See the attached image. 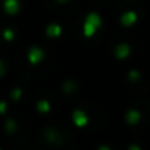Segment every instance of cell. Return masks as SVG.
<instances>
[{"mask_svg": "<svg viewBox=\"0 0 150 150\" xmlns=\"http://www.w3.org/2000/svg\"><path fill=\"white\" fill-rule=\"evenodd\" d=\"M71 121H73V124H74L76 127L83 128V127L88 125L89 117H88V114H86L83 109H74V111L71 112Z\"/></svg>", "mask_w": 150, "mask_h": 150, "instance_id": "obj_3", "label": "cell"}, {"mask_svg": "<svg viewBox=\"0 0 150 150\" xmlns=\"http://www.w3.org/2000/svg\"><path fill=\"white\" fill-rule=\"evenodd\" d=\"M61 1H63V0H61Z\"/></svg>", "mask_w": 150, "mask_h": 150, "instance_id": "obj_18", "label": "cell"}, {"mask_svg": "<svg viewBox=\"0 0 150 150\" xmlns=\"http://www.w3.org/2000/svg\"><path fill=\"white\" fill-rule=\"evenodd\" d=\"M4 12L9 15H15L19 12V1L18 0H4Z\"/></svg>", "mask_w": 150, "mask_h": 150, "instance_id": "obj_5", "label": "cell"}, {"mask_svg": "<svg viewBox=\"0 0 150 150\" xmlns=\"http://www.w3.org/2000/svg\"><path fill=\"white\" fill-rule=\"evenodd\" d=\"M3 38H4L6 41H13V38H15V32H13V29H10V28L3 29Z\"/></svg>", "mask_w": 150, "mask_h": 150, "instance_id": "obj_10", "label": "cell"}, {"mask_svg": "<svg viewBox=\"0 0 150 150\" xmlns=\"http://www.w3.org/2000/svg\"><path fill=\"white\" fill-rule=\"evenodd\" d=\"M98 150H111V147H108V146H100V147H98Z\"/></svg>", "mask_w": 150, "mask_h": 150, "instance_id": "obj_16", "label": "cell"}, {"mask_svg": "<svg viewBox=\"0 0 150 150\" xmlns=\"http://www.w3.org/2000/svg\"><path fill=\"white\" fill-rule=\"evenodd\" d=\"M15 128H16V122H15L13 120H9V121L6 122V130H7L9 133H13Z\"/></svg>", "mask_w": 150, "mask_h": 150, "instance_id": "obj_12", "label": "cell"}, {"mask_svg": "<svg viewBox=\"0 0 150 150\" xmlns=\"http://www.w3.org/2000/svg\"><path fill=\"white\" fill-rule=\"evenodd\" d=\"M128 150H140V149H139L137 146H130V149Z\"/></svg>", "mask_w": 150, "mask_h": 150, "instance_id": "obj_17", "label": "cell"}, {"mask_svg": "<svg viewBox=\"0 0 150 150\" xmlns=\"http://www.w3.org/2000/svg\"><path fill=\"white\" fill-rule=\"evenodd\" d=\"M100 26H102V19H100V16L98 13L92 12V13H89V15L86 16V19H85V22H83V25H82V34H83L85 38H92V37L99 31Z\"/></svg>", "mask_w": 150, "mask_h": 150, "instance_id": "obj_1", "label": "cell"}, {"mask_svg": "<svg viewBox=\"0 0 150 150\" xmlns=\"http://www.w3.org/2000/svg\"><path fill=\"white\" fill-rule=\"evenodd\" d=\"M26 58H28V61H29L32 66H37V64H40V63L45 58V51L42 50L41 47L34 45V47H31V48L28 50Z\"/></svg>", "mask_w": 150, "mask_h": 150, "instance_id": "obj_2", "label": "cell"}, {"mask_svg": "<svg viewBox=\"0 0 150 150\" xmlns=\"http://www.w3.org/2000/svg\"><path fill=\"white\" fill-rule=\"evenodd\" d=\"M12 98H13V100H19L21 99V95H22V89L21 88H15L13 91H12Z\"/></svg>", "mask_w": 150, "mask_h": 150, "instance_id": "obj_11", "label": "cell"}, {"mask_svg": "<svg viewBox=\"0 0 150 150\" xmlns=\"http://www.w3.org/2000/svg\"><path fill=\"white\" fill-rule=\"evenodd\" d=\"M51 109V103L50 100L47 99H40L37 102V111L40 112V114H48Z\"/></svg>", "mask_w": 150, "mask_h": 150, "instance_id": "obj_8", "label": "cell"}, {"mask_svg": "<svg viewBox=\"0 0 150 150\" xmlns=\"http://www.w3.org/2000/svg\"><path fill=\"white\" fill-rule=\"evenodd\" d=\"M128 76H130V79H131V80H136V79H137V73H136V71H130V74H128Z\"/></svg>", "mask_w": 150, "mask_h": 150, "instance_id": "obj_15", "label": "cell"}, {"mask_svg": "<svg viewBox=\"0 0 150 150\" xmlns=\"http://www.w3.org/2000/svg\"><path fill=\"white\" fill-rule=\"evenodd\" d=\"M4 73H6V66H4V63L0 60V77L4 76Z\"/></svg>", "mask_w": 150, "mask_h": 150, "instance_id": "obj_14", "label": "cell"}, {"mask_svg": "<svg viewBox=\"0 0 150 150\" xmlns=\"http://www.w3.org/2000/svg\"><path fill=\"white\" fill-rule=\"evenodd\" d=\"M61 32H63V28H61L60 25H57V23H51V25H48V26L45 28V35L50 37V38L60 37Z\"/></svg>", "mask_w": 150, "mask_h": 150, "instance_id": "obj_6", "label": "cell"}, {"mask_svg": "<svg viewBox=\"0 0 150 150\" xmlns=\"http://www.w3.org/2000/svg\"><path fill=\"white\" fill-rule=\"evenodd\" d=\"M114 54H115V57L117 58H120V60H122V58H127L128 55H130V47L127 45V44H118L117 47H115V50H114Z\"/></svg>", "mask_w": 150, "mask_h": 150, "instance_id": "obj_4", "label": "cell"}, {"mask_svg": "<svg viewBox=\"0 0 150 150\" xmlns=\"http://www.w3.org/2000/svg\"><path fill=\"white\" fill-rule=\"evenodd\" d=\"M125 120H127V122H128L130 125H136V124L139 122V120H140V112H139V111L131 109V111H128V112H127Z\"/></svg>", "mask_w": 150, "mask_h": 150, "instance_id": "obj_9", "label": "cell"}, {"mask_svg": "<svg viewBox=\"0 0 150 150\" xmlns=\"http://www.w3.org/2000/svg\"><path fill=\"white\" fill-rule=\"evenodd\" d=\"M0 150H1V149H0Z\"/></svg>", "mask_w": 150, "mask_h": 150, "instance_id": "obj_19", "label": "cell"}, {"mask_svg": "<svg viewBox=\"0 0 150 150\" xmlns=\"http://www.w3.org/2000/svg\"><path fill=\"white\" fill-rule=\"evenodd\" d=\"M136 19H137V16L134 12H127L121 16V23H122V26H131L136 22Z\"/></svg>", "mask_w": 150, "mask_h": 150, "instance_id": "obj_7", "label": "cell"}, {"mask_svg": "<svg viewBox=\"0 0 150 150\" xmlns=\"http://www.w3.org/2000/svg\"><path fill=\"white\" fill-rule=\"evenodd\" d=\"M6 111H7V102L0 100V114H6Z\"/></svg>", "mask_w": 150, "mask_h": 150, "instance_id": "obj_13", "label": "cell"}]
</instances>
